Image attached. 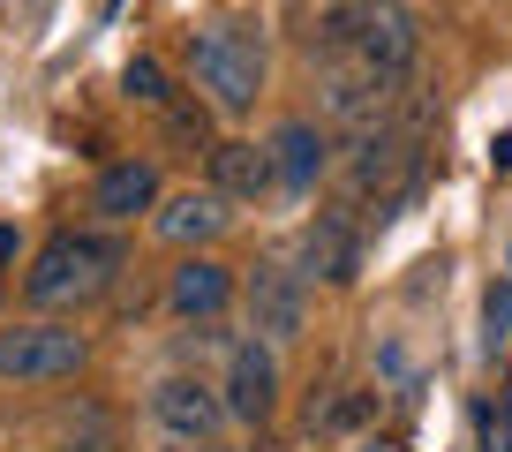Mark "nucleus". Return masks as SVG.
Segmentation results:
<instances>
[{
    "label": "nucleus",
    "mask_w": 512,
    "mask_h": 452,
    "mask_svg": "<svg viewBox=\"0 0 512 452\" xmlns=\"http://www.w3.org/2000/svg\"><path fill=\"white\" fill-rule=\"evenodd\" d=\"M490 166H497V174H512V136H497V144H490Z\"/></svg>",
    "instance_id": "6ab92c4d"
},
{
    "label": "nucleus",
    "mask_w": 512,
    "mask_h": 452,
    "mask_svg": "<svg viewBox=\"0 0 512 452\" xmlns=\"http://www.w3.org/2000/svg\"><path fill=\"white\" fill-rule=\"evenodd\" d=\"M196 452H234V445H219V437H204V445H196Z\"/></svg>",
    "instance_id": "aec40b11"
},
{
    "label": "nucleus",
    "mask_w": 512,
    "mask_h": 452,
    "mask_svg": "<svg viewBox=\"0 0 512 452\" xmlns=\"http://www.w3.org/2000/svg\"><path fill=\"white\" fill-rule=\"evenodd\" d=\"M505 272H512V264H505Z\"/></svg>",
    "instance_id": "4be33fe9"
},
{
    "label": "nucleus",
    "mask_w": 512,
    "mask_h": 452,
    "mask_svg": "<svg viewBox=\"0 0 512 452\" xmlns=\"http://www.w3.org/2000/svg\"><path fill=\"white\" fill-rule=\"evenodd\" d=\"M151 422H159L166 437H181V445H204L226 422V392L204 385V377H189V370H174V377L151 385Z\"/></svg>",
    "instance_id": "423d86ee"
},
{
    "label": "nucleus",
    "mask_w": 512,
    "mask_h": 452,
    "mask_svg": "<svg viewBox=\"0 0 512 452\" xmlns=\"http://www.w3.org/2000/svg\"><path fill=\"white\" fill-rule=\"evenodd\" d=\"M362 415H369V400H339L332 415H324V430H354V422H362Z\"/></svg>",
    "instance_id": "f3484780"
},
{
    "label": "nucleus",
    "mask_w": 512,
    "mask_h": 452,
    "mask_svg": "<svg viewBox=\"0 0 512 452\" xmlns=\"http://www.w3.org/2000/svg\"><path fill=\"white\" fill-rule=\"evenodd\" d=\"M189 68H196V91L211 98V113H249L264 98V38H256V23H211V31H196Z\"/></svg>",
    "instance_id": "f03ea898"
},
{
    "label": "nucleus",
    "mask_w": 512,
    "mask_h": 452,
    "mask_svg": "<svg viewBox=\"0 0 512 452\" xmlns=\"http://www.w3.org/2000/svg\"><path fill=\"white\" fill-rule=\"evenodd\" d=\"M83 362H91V339L76 324L23 317L0 332V385H68Z\"/></svg>",
    "instance_id": "7ed1b4c3"
},
{
    "label": "nucleus",
    "mask_w": 512,
    "mask_h": 452,
    "mask_svg": "<svg viewBox=\"0 0 512 452\" xmlns=\"http://www.w3.org/2000/svg\"><path fill=\"white\" fill-rule=\"evenodd\" d=\"M211 189H226L234 204H256V196L279 189V166H272V144H211Z\"/></svg>",
    "instance_id": "ddd939ff"
},
{
    "label": "nucleus",
    "mask_w": 512,
    "mask_h": 452,
    "mask_svg": "<svg viewBox=\"0 0 512 452\" xmlns=\"http://www.w3.org/2000/svg\"><path fill=\"white\" fill-rule=\"evenodd\" d=\"M354 61H369L384 83H407L422 61V23L400 0H354Z\"/></svg>",
    "instance_id": "20e7f679"
},
{
    "label": "nucleus",
    "mask_w": 512,
    "mask_h": 452,
    "mask_svg": "<svg viewBox=\"0 0 512 452\" xmlns=\"http://www.w3.org/2000/svg\"><path fill=\"white\" fill-rule=\"evenodd\" d=\"M0 294H8V272H0Z\"/></svg>",
    "instance_id": "412c9836"
},
{
    "label": "nucleus",
    "mask_w": 512,
    "mask_h": 452,
    "mask_svg": "<svg viewBox=\"0 0 512 452\" xmlns=\"http://www.w3.org/2000/svg\"><path fill=\"white\" fill-rule=\"evenodd\" d=\"M482 324H490V339H482V347L497 355V339L512 332V272H505V287H490V309H482Z\"/></svg>",
    "instance_id": "dca6fc26"
},
{
    "label": "nucleus",
    "mask_w": 512,
    "mask_h": 452,
    "mask_svg": "<svg viewBox=\"0 0 512 452\" xmlns=\"http://www.w3.org/2000/svg\"><path fill=\"white\" fill-rule=\"evenodd\" d=\"M226 415L234 422H272L279 407V355H272V339H234L226 347Z\"/></svg>",
    "instance_id": "0eeeda50"
},
{
    "label": "nucleus",
    "mask_w": 512,
    "mask_h": 452,
    "mask_svg": "<svg viewBox=\"0 0 512 452\" xmlns=\"http://www.w3.org/2000/svg\"><path fill=\"white\" fill-rule=\"evenodd\" d=\"M272 166H279V189H317L324 166H332V129L324 121H279L272 136Z\"/></svg>",
    "instance_id": "f8f14e48"
},
{
    "label": "nucleus",
    "mask_w": 512,
    "mask_h": 452,
    "mask_svg": "<svg viewBox=\"0 0 512 452\" xmlns=\"http://www.w3.org/2000/svg\"><path fill=\"white\" fill-rule=\"evenodd\" d=\"M159 166L151 159H121V166H106V174L91 181V219L98 226H128L136 211H159Z\"/></svg>",
    "instance_id": "9d476101"
},
{
    "label": "nucleus",
    "mask_w": 512,
    "mask_h": 452,
    "mask_svg": "<svg viewBox=\"0 0 512 452\" xmlns=\"http://www.w3.org/2000/svg\"><path fill=\"white\" fill-rule=\"evenodd\" d=\"M16 249H23V234H16V226H0V272L16 264Z\"/></svg>",
    "instance_id": "a211bd4d"
},
{
    "label": "nucleus",
    "mask_w": 512,
    "mask_h": 452,
    "mask_svg": "<svg viewBox=\"0 0 512 452\" xmlns=\"http://www.w3.org/2000/svg\"><path fill=\"white\" fill-rule=\"evenodd\" d=\"M241 302H249V332L272 339V347H294L302 324H309V287L287 264H256V272L241 279Z\"/></svg>",
    "instance_id": "39448f33"
},
{
    "label": "nucleus",
    "mask_w": 512,
    "mask_h": 452,
    "mask_svg": "<svg viewBox=\"0 0 512 452\" xmlns=\"http://www.w3.org/2000/svg\"><path fill=\"white\" fill-rule=\"evenodd\" d=\"M151 226H159L174 249H204V242H219L226 226H234V196L226 189H181V196H159V211H151Z\"/></svg>",
    "instance_id": "6e6552de"
},
{
    "label": "nucleus",
    "mask_w": 512,
    "mask_h": 452,
    "mask_svg": "<svg viewBox=\"0 0 512 452\" xmlns=\"http://www.w3.org/2000/svg\"><path fill=\"white\" fill-rule=\"evenodd\" d=\"M362 272V226L347 211H317L302 234V279H324V287H354Z\"/></svg>",
    "instance_id": "1a4fd4ad"
},
{
    "label": "nucleus",
    "mask_w": 512,
    "mask_h": 452,
    "mask_svg": "<svg viewBox=\"0 0 512 452\" xmlns=\"http://www.w3.org/2000/svg\"><path fill=\"white\" fill-rule=\"evenodd\" d=\"M121 264H128V249H121L113 226H61V234L31 257V272H23V302H31L38 317L83 309L121 279Z\"/></svg>",
    "instance_id": "f257e3e1"
},
{
    "label": "nucleus",
    "mask_w": 512,
    "mask_h": 452,
    "mask_svg": "<svg viewBox=\"0 0 512 452\" xmlns=\"http://www.w3.org/2000/svg\"><path fill=\"white\" fill-rule=\"evenodd\" d=\"M166 136H174V144H196V151H211V144H204V136H211L204 106H166Z\"/></svg>",
    "instance_id": "2eb2a0df"
},
{
    "label": "nucleus",
    "mask_w": 512,
    "mask_h": 452,
    "mask_svg": "<svg viewBox=\"0 0 512 452\" xmlns=\"http://www.w3.org/2000/svg\"><path fill=\"white\" fill-rule=\"evenodd\" d=\"M121 91H128V98H136V106H159V113H166V106H174V91H166V68H159V61H151V53H136V61H128V68H121Z\"/></svg>",
    "instance_id": "4468645a"
},
{
    "label": "nucleus",
    "mask_w": 512,
    "mask_h": 452,
    "mask_svg": "<svg viewBox=\"0 0 512 452\" xmlns=\"http://www.w3.org/2000/svg\"><path fill=\"white\" fill-rule=\"evenodd\" d=\"M226 302H234V272H226L219 257H181L174 264V279H166V309H174L181 324L219 317Z\"/></svg>",
    "instance_id": "9b49d317"
}]
</instances>
